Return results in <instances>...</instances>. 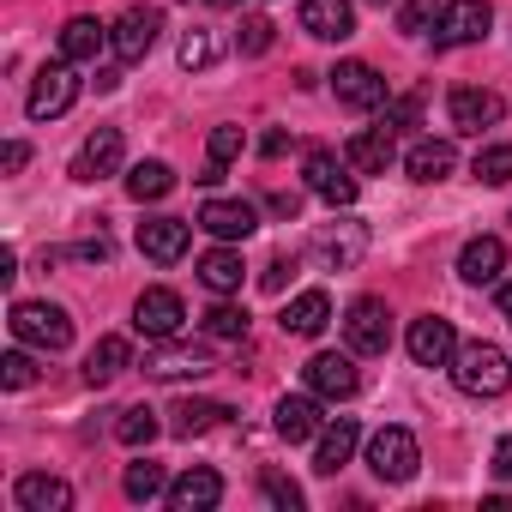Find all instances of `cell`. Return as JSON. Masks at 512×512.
<instances>
[{
    "mask_svg": "<svg viewBox=\"0 0 512 512\" xmlns=\"http://www.w3.org/2000/svg\"><path fill=\"white\" fill-rule=\"evenodd\" d=\"M452 380H458V392H470V398H500V392L512 386V362H506L500 344L476 338V344H458V356H452Z\"/></svg>",
    "mask_w": 512,
    "mask_h": 512,
    "instance_id": "6da1fadb",
    "label": "cell"
},
{
    "mask_svg": "<svg viewBox=\"0 0 512 512\" xmlns=\"http://www.w3.org/2000/svg\"><path fill=\"white\" fill-rule=\"evenodd\" d=\"M13 338L19 344H31V350H67L73 344V320H67V308H55V302H13Z\"/></svg>",
    "mask_w": 512,
    "mask_h": 512,
    "instance_id": "7a4b0ae2",
    "label": "cell"
},
{
    "mask_svg": "<svg viewBox=\"0 0 512 512\" xmlns=\"http://www.w3.org/2000/svg\"><path fill=\"white\" fill-rule=\"evenodd\" d=\"M416 464H422V452H416V434H410V428L386 422V428L368 440V470H374L380 482H410Z\"/></svg>",
    "mask_w": 512,
    "mask_h": 512,
    "instance_id": "3957f363",
    "label": "cell"
},
{
    "mask_svg": "<svg viewBox=\"0 0 512 512\" xmlns=\"http://www.w3.org/2000/svg\"><path fill=\"white\" fill-rule=\"evenodd\" d=\"M344 344H350L356 356H386V350H392V314H386L380 296L350 302V314H344Z\"/></svg>",
    "mask_w": 512,
    "mask_h": 512,
    "instance_id": "277c9868",
    "label": "cell"
},
{
    "mask_svg": "<svg viewBox=\"0 0 512 512\" xmlns=\"http://www.w3.org/2000/svg\"><path fill=\"white\" fill-rule=\"evenodd\" d=\"M494 25V7L488 0H446L440 19H434V43L440 49H464V43H482Z\"/></svg>",
    "mask_w": 512,
    "mask_h": 512,
    "instance_id": "5b68a950",
    "label": "cell"
},
{
    "mask_svg": "<svg viewBox=\"0 0 512 512\" xmlns=\"http://www.w3.org/2000/svg\"><path fill=\"white\" fill-rule=\"evenodd\" d=\"M181 326H187V308H181V296L175 290H145L139 302H133V332L145 338V344H163V338H181Z\"/></svg>",
    "mask_w": 512,
    "mask_h": 512,
    "instance_id": "8992f818",
    "label": "cell"
},
{
    "mask_svg": "<svg viewBox=\"0 0 512 512\" xmlns=\"http://www.w3.org/2000/svg\"><path fill=\"white\" fill-rule=\"evenodd\" d=\"M73 97H79V79H73V61H55V67H43V73L31 79V97H25V115H31V121H55V115H67V109H73Z\"/></svg>",
    "mask_w": 512,
    "mask_h": 512,
    "instance_id": "52a82bcc",
    "label": "cell"
},
{
    "mask_svg": "<svg viewBox=\"0 0 512 512\" xmlns=\"http://www.w3.org/2000/svg\"><path fill=\"white\" fill-rule=\"evenodd\" d=\"M362 247H368L362 223H326V229L308 241V260H314L320 272H350V266L362 260Z\"/></svg>",
    "mask_w": 512,
    "mask_h": 512,
    "instance_id": "ba28073f",
    "label": "cell"
},
{
    "mask_svg": "<svg viewBox=\"0 0 512 512\" xmlns=\"http://www.w3.org/2000/svg\"><path fill=\"white\" fill-rule=\"evenodd\" d=\"M410 362L416 368H452V356H458V332H452V320H440V314H422V320H410Z\"/></svg>",
    "mask_w": 512,
    "mask_h": 512,
    "instance_id": "9c48e42d",
    "label": "cell"
},
{
    "mask_svg": "<svg viewBox=\"0 0 512 512\" xmlns=\"http://www.w3.org/2000/svg\"><path fill=\"white\" fill-rule=\"evenodd\" d=\"M356 386H362V374H356V350H350V356L320 350V356L308 362V392H314V398L344 404V398H356Z\"/></svg>",
    "mask_w": 512,
    "mask_h": 512,
    "instance_id": "30bf717a",
    "label": "cell"
},
{
    "mask_svg": "<svg viewBox=\"0 0 512 512\" xmlns=\"http://www.w3.org/2000/svg\"><path fill=\"white\" fill-rule=\"evenodd\" d=\"M157 31H163V13H157V7H127V13L115 19V31H109L115 61H145L151 43H157Z\"/></svg>",
    "mask_w": 512,
    "mask_h": 512,
    "instance_id": "8fae6325",
    "label": "cell"
},
{
    "mask_svg": "<svg viewBox=\"0 0 512 512\" xmlns=\"http://www.w3.org/2000/svg\"><path fill=\"white\" fill-rule=\"evenodd\" d=\"M446 115L458 133H482V127H500L506 121V97L500 91H476V85H458L446 97Z\"/></svg>",
    "mask_w": 512,
    "mask_h": 512,
    "instance_id": "7c38bea8",
    "label": "cell"
},
{
    "mask_svg": "<svg viewBox=\"0 0 512 512\" xmlns=\"http://www.w3.org/2000/svg\"><path fill=\"white\" fill-rule=\"evenodd\" d=\"M332 91H338V103H344V109H356V115H368V109H380V103H386V79H380L368 61H338Z\"/></svg>",
    "mask_w": 512,
    "mask_h": 512,
    "instance_id": "4fadbf2b",
    "label": "cell"
},
{
    "mask_svg": "<svg viewBox=\"0 0 512 512\" xmlns=\"http://www.w3.org/2000/svg\"><path fill=\"white\" fill-rule=\"evenodd\" d=\"M302 175H308V187H314L332 211H350V205H356V175H350V163H338L332 151H314V157L302 163Z\"/></svg>",
    "mask_w": 512,
    "mask_h": 512,
    "instance_id": "5bb4252c",
    "label": "cell"
},
{
    "mask_svg": "<svg viewBox=\"0 0 512 512\" xmlns=\"http://www.w3.org/2000/svg\"><path fill=\"white\" fill-rule=\"evenodd\" d=\"M145 374L151 380H199V374H211V350H199V344H181V338H163L151 356H145Z\"/></svg>",
    "mask_w": 512,
    "mask_h": 512,
    "instance_id": "9a60e30c",
    "label": "cell"
},
{
    "mask_svg": "<svg viewBox=\"0 0 512 512\" xmlns=\"http://www.w3.org/2000/svg\"><path fill=\"white\" fill-rule=\"evenodd\" d=\"M199 229L217 235V241H247L253 229H260V211H253L247 199H205L199 205Z\"/></svg>",
    "mask_w": 512,
    "mask_h": 512,
    "instance_id": "2e32d148",
    "label": "cell"
},
{
    "mask_svg": "<svg viewBox=\"0 0 512 512\" xmlns=\"http://www.w3.org/2000/svg\"><path fill=\"white\" fill-rule=\"evenodd\" d=\"M187 241H193V229L181 217H145L139 223V253L157 260V266H175L181 253H187Z\"/></svg>",
    "mask_w": 512,
    "mask_h": 512,
    "instance_id": "e0dca14e",
    "label": "cell"
},
{
    "mask_svg": "<svg viewBox=\"0 0 512 512\" xmlns=\"http://www.w3.org/2000/svg\"><path fill=\"white\" fill-rule=\"evenodd\" d=\"M223 500V476L211 470V464H193V470H181L175 482H169V506L175 512H211Z\"/></svg>",
    "mask_w": 512,
    "mask_h": 512,
    "instance_id": "ac0fdd59",
    "label": "cell"
},
{
    "mask_svg": "<svg viewBox=\"0 0 512 512\" xmlns=\"http://www.w3.org/2000/svg\"><path fill=\"white\" fill-rule=\"evenodd\" d=\"M500 272H506V241L500 235H476V241H464V253H458V278L464 284H500Z\"/></svg>",
    "mask_w": 512,
    "mask_h": 512,
    "instance_id": "d6986e66",
    "label": "cell"
},
{
    "mask_svg": "<svg viewBox=\"0 0 512 512\" xmlns=\"http://www.w3.org/2000/svg\"><path fill=\"white\" fill-rule=\"evenodd\" d=\"M302 31L320 43H344L356 37V7L350 0H302Z\"/></svg>",
    "mask_w": 512,
    "mask_h": 512,
    "instance_id": "ffe728a7",
    "label": "cell"
},
{
    "mask_svg": "<svg viewBox=\"0 0 512 512\" xmlns=\"http://www.w3.org/2000/svg\"><path fill=\"white\" fill-rule=\"evenodd\" d=\"M356 446H362V428H356L350 416L326 422V428H320V440H314V470H320V476H338V470L356 458Z\"/></svg>",
    "mask_w": 512,
    "mask_h": 512,
    "instance_id": "44dd1931",
    "label": "cell"
},
{
    "mask_svg": "<svg viewBox=\"0 0 512 512\" xmlns=\"http://www.w3.org/2000/svg\"><path fill=\"white\" fill-rule=\"evenodd\" d=\"M121 169V133L115 127H97L85 145H79V157H73V181H103V175H115Z\"/></svg>",
    "mask_w": 512,
    "mask_h": 512,
    "instance_id": "7402d4cb",
    "label": "cell"
},
{
    "mask_svg": "<svg viewBox=\"0 0 512 512\" xmlns=\"http://www.w3.org/2000/svg\"><path fill=\"white\" fill-rule=\"evenodd\" d=\"M404 169H410V181L434 187V181H446V175L458 169V151H452V139H416V145L404 151Z\"/></svg>",
    "mask_w": 512,
    "mask_h": 512,
    "instance_id": "603a6c76",
    "label": "cell"
},
{
    "mask_svg": "<svg viewBox=\"0 0 512 512\" xmlns=\"http://www.w3.org/2000/svg\"><path fill=\"white\" fill-rule=\"evenodd\" d=\"M332 326V296L326 290H302L290 308H284V332L290 338H320Z\"/></svg>",
    "mask_w": 512,
    "mask_h": 512,
    "instance_id": "cb8c5ba5",
    "label": "cell"
},
{
    "mask_svg": "<svg viewBox=\"0 0 512 512\" xmlns=\"http://www.w3.org/2000/svg\"><path fill=\"white\" fill-rule=\"evenodd\" d=\"M278 434L290 440V446H302V440H320V428H326V416H320V398H278Z\"/></svg>",
    "mask_w": 512,
    "mask_h": 512,
    "instance_id": "d4e9b609",
    "label": "cell"
},
{
    "mask_svg": "<svg viewBox=\"0 0 512 512\" xmlns=\"http://www.w3.org/2000/svg\"><path fill=\"white\" fill-rule=\"evenodd\" d=\"M13 500H19L25 512H67V506H73V488H67L61 476H43V470H31V476H19Z\"/></svg>",
    "mask_w": 512,
    "mask_h": 512,
    "instance_id": "484cf974",
    "label": "cell"
},
{
    "mask_svg": "<svg viewBox=\"0 0 512 512\" xmlns=\"http://www.w3.org/2000/svg\"><path fill=\"white\" fill-rule=\"evenodd\" d=\"M398 157V145H392V133L386 127H368V133H356L350 145H344V163L350 169H362V175H386V163Z\"/></svg>",
    "mask_w": 512,
    "mask_h": 512,
    "instance_id": "4316f807",
    "label": "cell"
},
{
    "mask_svg": "<svg viewBox=\"0 0 512 512\" xmlns=\"http://www.w3.org/2000/svg\"><path fill=\"white\" fill-rule=\"evenodd\" d=\"M241 278H247V266H241V253H235V247H211L205 260H199V284H205L211 296H235Z\"/></svg>",
    "mask_w": 512,
    "mask_h": 512,
    "instance_id": "83f0119b",
    "label": "cell"
},
{
    "mask_svg": "<svg viewBox=\"0 0 512 512\" xmlns=\"http://www.w3.org/2000/svg\"><path fill=\"white\" fill-rule=\"evenodd\" d=\"M127 368H133V344H127V338H97L91 356H85V380H91V386H109V380H121Z\"/></svg>",
    "mask_w": 512,
    "mask_h": 512,
    "instance_id": "f1b7e54d",
    "label": "cell"
},
{
    "mask_svg": "<svg viewBox=\"0 0 512 512\" xmlns=\"http://www.w3.org/2000/svg\"><path fill=\"white\" fill-rule=\"evenodd\" d=\"M103 43H109V25H97V19H67L61 25V61H97Z\"/></svg>",
    "mask_w": 512,
    "mask_h": 512,
    "instance_id": "f546056e",
    "label": "cell"
},
{
    "mask_svg": "<svg viewBox=\"0 0 512 512\" xmlns=\"http://www.w3.org/2000/svg\"><path fill=\"white\" fill-rule=\"evenodd\" d=\"M229 410L223 404H211V398H181L175 410H169V434H181V440H193V434H205V428H217Z\"/></svg>",
    "mask_w": 512,
    "mask_h": 512,
    "instance_id": "4dcf8cb0",
    "label": "cell"
},
{
    "mask_svg": "<svg viewBox=\"0 0 512 512\" xmlns=\"http://www.w3.org/2000/svg\"><path fill=\"white\" fill-rule=\"evenodd\" d=\"M127 193H133L139 205H145V199H163V193H175V169L157 163V157H145V163L127 169Z\"/></svg>",
    "mask_w": 512,
    "mask_h": 512,
    "instance_id": "1f68e13d",
    "label": "cell"
},
{
    "mask_svg": "<svg viewBox=\"0 0 512 512\" xmlns=\"http://www.w3.org/2000/svg\"><path fill=\"white\" fill-rule=\"evenodd\" d=\"M217 55H223V37H217V31H181V49H175V61H181L187 73H205Z\"/></svg>",
    "mask_w": 512,
    "mask_h": 512,
    "instance_id": "d6a6232c",
    "label": "cell"
},
{
    "mask_svg": "<svg viewBox=\"0 0 512 512\" xmlns=\"http://www.w3.org/2000/svg\"><path fill=\"white\" fill-rule=\"evenodd\" d=\"M121 488H127V500H157V494H169V476H163V464H151V458H139V464H127V476H121Z\"/></svg>",
    "mask_w": 512,
    "mask_h": 512,
    "instance_id": "836d02e7",
    "label": "cell"
},
{
    "mask_svg": "<svg viewBox=\"0 0 512 512\" xmlns=\"http://www.w3.org/2000/svg\"><path fill=\"white\" fill-rule=\"evenodd\" d=\"M157 410H145V404H133V410H121V422H115V440L121 446H151L157 440Z\"/></svg>",
    "mask_w": 512,
    "mask_h": 512,
    "instance_id": "e575fe53",
    "label": "cell"
},
{
    "mask_svg": "<svg viewBox=\"0 0 512 512\" xmlns=\"http://www.w3.org/2000/svg\"><path fill=\"white\" fill-rule=\"evenodd\" d=\"M211 338H223V344H235V338H247V308H235V302H217V308H205V320H199Z\"/></svg>",
    "mask_w": 512,
    "mask_h": 512,
    "instance_id": "d590c367",
    "label": "cell"
},
{
    "mask_svg": "<svg viewBox=\"0 0 512 512\" xmlns=\"http://www.w3.org/2000/svg\"><path fill=\"white\" fill-rule=\"evenodd\" d=\"M470 175H476L482 187H506V181H512V145H488V151H476Z\"/></svg>",
    "mask_w": 512,
    "mask_h": 512,
    "instance_id": "8d00e7d4",
    "label": "cell"
},
{
    "mask_svg": "<svg viewBox=\"0 0 512 512\" xmlns=\"http://www.w3.org/2000/svg\"><path fill=\"white\" fill-rule=\"evenodd\" d=\"M440 7H446V0H404V7H398V31L404 37H428L434 19H440Z\"/></svg>",
    "mask_w": 512,
    "mask_h": 512,
    "instance_id": "74e56055",
    "label": "cell"
},
{
    "mask_svg": "<svg viewBox=\"0 0 512 512\" xmlns=\"http://www.w3.org/2000/svg\"><path fill=\"white\" fill-rule=\"evenodd\" d=\"M25 350H31V344H25ZM25 350H7V356H0V386H7V392H25V386L37 380V362H31Z\"/></svg>",
    "mask_w": 512,
    "mask_h": 512,
    "instance_id": "f35d334b",
    "label": "cell"
},
{
    "mask_svg": "<svg viewBox=\"0 0 512 512\" xmlns=\"http://www.w3.org/2000/svg\"><path fill=\"white\" fill-rule=\"evenodd\" d=\"M272 31H278V25H272L266 13H247V19H241V55H266V49H272Z\"/></svg>",
    "mask_w": 512,
    "mask_h": 512,
    "instance_id": "ab89813d",
    "label": "cell"
},
{
    "mask_svg": "<svg viewBox=\"0 0 512 512\" xmlns=\"http://www.w3.org/2000/svg\"><path fill=\"white\" fill-rule=\"evenodd\" d=\"M260 488H266V500H272V506H284V512H296V506H302V488H296L284 470H266V476H260Z\"/></svg>",
    "mask_w": 512,
    "mask_h": 512,
    "instance_id": "60d3db41",
    "label": "cell"
},
{
    "mask_svg": "<svg viewBox=\"0 0 512 512\" xmlns=\"http://www.w3.org/2000/svg\"><path fill=\"white\" fill-rule=\"evenodd\" d=\"M241 145H247L241 127H211V163H217V169H229V163L241 157Z\"/></svg>",
    "mask_w": 512,
    "mask_h": 512,
    "instance_id": "b9f144b4",
    "label": "cell"
},
{
    "mask_svg": "<svg viewBox=\"0 0 512 512\" xmlns=\"http://www.w3.org/2000/svg\"><path fill=\"white\" fill-rule=\"evenodd\" d=\"M290 278H296V260H290V253H278V260L260 272V284H266L272 296H284V284H290Z\"/></svg>",
    "mask_w": 512,
    "mask_h": 512,
    "instance_id": "7bdbcfd3",
    "label": "cell"
},
{
    "mask_svg": "<svg viewBox=\"0 0 512 512\" xmlns=\"http://www.w3.org/2000/svg\"><path fill=\"white\" fill-rule=\"evenodd\" d=\"M416 115H422V97H404V103H392V109H386V133H404V127H416Z\"/></svg>",
    "mask_w": 512,
    "mask_h": 512,
    "instance_id": "ee69618b",
    "label": "cell"
},
{
    "mask_svg": "<svg viewBox=\"0 0 512 512\" xmlns=\"http://www.w3.org/2000/svg\"><path fill=\"white\" fill-rule=\"evenodd\" d=\"M260 151H266V157H284V151H290V133H284V127H272V133L260 139Z\"/></svg>",
    "mask_w": 512,
    "mask_h": 512,
    "instance_id": "f6af8a7d",
    "label": "cell"
},
{
    "mask_svg": "<svg viewBox=\"0 0 512 512\" xmlns=\"http://www.w3.org/2000/svg\"><path fill=\"white\" fill-rule=\"evenodd\" d=\"M494 476H506V482H512V434L494 446Z\"/></svg>",
    "mask_w": 512,
    "mask_h": 512,
    "instance_id": "bcb514c9",
    "label": "cell"
},
{
    "mask_svg": "<svg viewBox=\"0 0 512 512\" xmlns=\"http://www.w3.org/2000/svg\"><path fill=\"white\" fill-rule=\"evenodd\" d=\"M25 163H31V145H25V139H13V145H7V169H13V175H19V169H25Z\"/></svg>",
    "mask_w": 512,
    "mask_h": 512,
    "instance_id": "7dc6e473",
    "label": "cell"
},
{
    "mask_svg": "<svg viewBox=\"0 0 512 512\" xmlns=\"http://www.w3.org/2000/svg\"><path fill=\"white\" fill-rule=\"evenodd\" d=\"M500 320L512 326V284H500Z\"/></svg>",
    "mask_w": 512,
    "mask_h": 512,
    "instance_id": "c3c4849f",
    "label": "cell"
},
{
    "mask_svg": "<svg viewBox=\"0 0 512 512\" xmlns=\"http://www.w3.org/2000/svg\"><path fill=\"white\" fill-rule=\"evenodd\" d=\"M211 7H235V0H211Z\"/></svg>",
    "mask_w": 512,
    "mask_h": 512,
    "instance_id": "681fc988",
    "label": "cell"
},
{
    "mask_svg": "<svg viewBox=\"0 0 512 512\" xmlns=\"http://www.w3.org/2000/svg\"><path fill=\"white\" fill-rule=\"evenodd\" d=\"M374 7H392V0H374Z\"/></svg>",
    "mask_w": 512,
    "mask_h": 512,
    "instance_id": "f907efd6",
    "label": "cell"
}]
</instances>
